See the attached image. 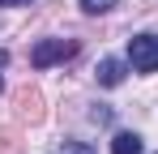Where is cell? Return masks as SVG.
Returning a JSON list of instances; mask_svg holds the SVG:
<instances>
[{"label":"cell","instance_id":"obj_8","mask_svg":"<svg viewBox=\"0 0 158 154\" xmlns=\"http://www.w3.org/2000/svg\"><path fill=\"white\" fill-rule=\"evenodd\" d=\"M0 4H13V9H17V4H34V0H0Z\"/></svg>","mask_w":158,"mask_h":154},{"label":"cell","instance_id":"obj_5","mask_svg":"<svg viewBox=\"0 0 158 154\" xmlns=\"http://www.w3.org/2000/svg\"><path fill=\"white\" fill-rule=\"evenodd\" d=\"M111 154H141V137L137 133H115L111 137Z\"/></svg>","mask_w":158,"mask_h":154},{"label":"cell","instance_id":"obj_2","mask_svg":"<svg viewBox=\"0 0 158 154\" xmlns=\"http://www.w3.org/2000/svg\"><path fill=\"white\" fill-rule=\"evenodd\" d=\"M128 60L137 73H154L158 69V34H132L128 39Z\"/></svg>","mask_w":158,"mask_h":154},{"label":"cell","instance_id":"obj_9","mask_svg":"<svg viewBox=\"0 0 158 154\" xmlns=\"http://www.w3.org/2000/svg\"><path fill=\"white\" fill-rule=\"evenodd\" d=\"M4 64H9V51H0V69H4Z\"/></svg>","mask_w":158,"mask_h":154},{"label":"cell","instance_id":"obj_7","mask_svg":"<svg viewBox=\"0 0 158 154\" xmlns=\"http://www.w3.org/2000/svg\"><path fill=\"white\" fill-rule=\"evenodd\" d=\"M60 154H94V150H90L85 141H64V150H60Z\"/></svg>","mask_w":158,"mask_h":154},{"label":"cell","instance_id":"obj_4","mask_svg":"<svg viewBox=\"0 0 158 154\" xmlns=\"http://www.w3.org/2000/svg\"><path fill=\"white\" fill-rule=\"evenodd\" d=\"M94 77H98V86H120L124 81V60H98Z\"/></svg>","mask_w":158,"mask_h":154},{"label":"cell","instance_id":"obj_1","mask_svg":"<svg viewBox=\"0 0 158 154\" xmlns=\"http://www.w3.org/2000/svg\"><path fill=\"white\" fill-rule=\"evenodd\" d=\"M69 56H77V43H73V39H43V43L30 47V64H34V69H47V64L69 60Z\"/></svg>","mask_w":158,"mask_h":154},{"label":"cell","instance_id":"obj_10","mask_svg":"<svg viewBox=\"0 0 158 154\" xmlns=\"http://www.w3.org/2000/svg\"><path fill=\"white\" fill-rule=\"evenodd\" d=\"M0 90H4V77H0Z\"/></svg>","mask_w":158,"mask_h":154},{"label":"cell","instance_id":"obj_6","mask_svg":"<svg viewBox=\"0 0 158 154\" xmlns=\"http://www.w3.org/2000/svg\"><path fill=\"white\" fill-rule=\"evenodd\" d=\"M111 4H115V0H81V9H85V13H107Z\"/></svg>","mask_w":158,"mask_h":154},{"label":"cell","instance_id":"obj_3","mask_svg":"<svg viewBox=\"0 0 158 154\" xmlns=\"http://www.w3.org/2000/svg\"><path fill=\"white\" fill-rule=\"evenodd\" d=\"M17 116L22 120H43V99H39V90H17Z\"/></svg>","mask_w":158,"mask_h":154}]
</instances>
